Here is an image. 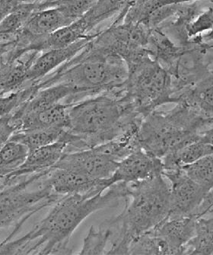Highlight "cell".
Instances as JSON below:
<instances>
[{"mask_svg":"<svg viewBox=\"0 0 213 255\" xmlns=\"http://www.w3.org/2000/svg\"><path fill=\"white\" fill-rule=\"evenodd\" d=\"M68 129L62 128H43L31 130H18L14 133L10 140L21 142L29 150L55 143L60 140L67 142Z\"/></svg>","mask_w":213,"mask_h":255,"instance_id":"cell-18","label":"cell"},{"mask_svg":"<svg viewBox=\"0 0 213 255\" xmlns=\"http://www.w3.org/2000/svg\"><path fill=\"white\" fill-rule=\"evenodd\" d=\"M163 170L161 158L139 148L119 162L109 182L110 186L119 182H137L162 174Z\"/></svg>","mask_w":213,"mask_h":255,"instance_id":"cell-11","label":"cell"},{"mask_svg":"<svg viewBox=\"0 0 213 255\" xmlns=\"http://www.w3.org/2000/svg\"><path fill=\"white\" fill-rule=\"evenodd\" d=\"M2 176H0V180L2 179Z\"/></svg>","mask_w":213,"mask_h":255,"instance_id":"cell-34","label":"cell"},{"mask_svg":"<svg viewBox=\"0 0 213 255\" xmlns=\"http://www.w3.org/2000/svg\"><path fill=\"white\" fill-rule=\"evenodd\" d=\"M127 197L126 184L116 183L94 197L66 195L60 197L47 216L20 239L12 240L15 255L72 254L71 236L89 216L104 209L116 207Z\"/></svg>","mask_w":213,"mask_h":255,"instance_id":"cell-1","label":"cell"},{"mask_svg":"<svg viewBox=\"0 0 213 255\" xmlns=\"http://www.w3.org/2000/svg\"><path fill=\"white\" fill-rule=\"evenodd\" d=\"M127 197L121 213L105 222L110 228L111 247L106 255H128L135 238L168 219L171 210L170 186L163 174L126 184Z\"/></svg>","mask_w":213,"mask_h":255,"instance_id":"cell-2","label":"cell"},{"mask_svg":"<svg viewBox=\"0 0 213 255\" xmlns=\"http://www.w3.org/2000/svg\"><path fill=\"white\" fill-rule=\"evenodd\" d=\"M98 0H50L41 2L42 8L57 7L72 19L77 20L96 5Z\"/></svg>","mask_w":213,"mask_h":255,"instance_id":"cell-26","label":"cell"},{"mask_svg":"<svg viewBox=\"0 0 213 255\" xmlns=\"http://www.w3.org/2000/svg\"><path fill=\"white\" fill-rule=\"evenodd\" d=\"M75 21L57 7H49L33 13L22 29L31 37H41L58 31Z\"/></svg>","mask_w":213,"mask_h":255,"instance_id":"cell-16","label":"cell"},{"mask_svg":"<svg viewBox=\"0 0 213 255\" xmlns=\"http://www.w3.org/2000/svg\"><path fill=\"white\" fill-rule=\"evenodd\" d=\"M128 77L129 68L119 58L95 57L82 60L37 84L43 88L64 83L77 89L85 97L121 89Z\"/></svg>","mask_w":213,"mask_h":255,"instance_id":"cell-5","label":"cell"},{"mask_svg":"<svg viewBox=\"0 0 213 255\" xmlns=\"http://www.w3.org/2000/svg\"><path fill=\"white\" fill-rule=\"evenodd\" d=\"M181 168L207 193L213 191V155L204 157Z\"/></svg>","mask_w":213,"mask_h":255,"instance_id":"cell-22","label":"cell"},{"mask_svg":"<svg viewBox=\"0 0 213 255\" xmlns=\"http://www.w3.org/2000/svg\"><path fill=\"white\" fill-rule=\"evenodd\" d=\"M39 89L37 84L28 85L19 90L0 96V118L11 115Z\"/></svg>","mask_w":213,"mask_h":255,"instance_id":"cell-25","label":"cell"},{"mask_svg":"<svg viewBox=\"0 0 213 255\" xmlns=\"http://www.w3.org/2000/svg\"><path fill=\"white\" fill-rule=\"evenodd\" d=\"M196 216L167 219L152 230L165 241L171 255H185L187 246L196 234Z\"/></svg>","mask_w":213,"mask_h":255,"instance_id":"cell-14","label":"cell"},{"mask_svg":"<svg viewBox=\"0 0 213 255\" xmlns=\"http://www.w3.org/2000/svg\"><path fill=\"white\" fill-rule=\"evenodd\" d=\"M46 181L52 191L61 197L73 194L94 197L110 187L109 179H94L84 174L55 167L48 171Z\"/></svg>","mask_w":213,"mask_h":255,"instance_id":"cell-10","label":"cell"},{"mask_svg":"<svg viewBox=\"0 0 213 255\" xmlns=\"http://www.w3.org/2000/svg\"><path fill=\"white\" fill-rule=\"evenodd\" d=\"M70 105L71 104L61 102L48 109L27 114L15 122L17 131L52 128L68 129Z\"/></svg>","mask_w":213,"mask_h":255,"instance_id":"cell-15","label":"cell"},{"mask_svg":"<svg viewBox=\"0 0 213 255\" xmlns=\"http://www.w3.org/2000/svg\"><path fill=\"white\" fill-rule=\"evenodd\" d=\"M128 255H167L171 254L165 241L152 230L139 235L132 241Z\"/></svg>","mask_w":213,"mask_h":255,"instance_id":"cell-21","label":"cell"},{"mask_svg":"<svg viewBox=\"0 0 213 255\" xmlns=\"http://www.w3.org/2000/svg\"><path fill=\"white\" fill-rule=\"evenodd\" d=\"M110 237L111 231L106 225H102L98 230L91 227L83 240V247L78 255H106V245L110 242Z\"/></svg>","mask_w":213,"mask_h":255,"instance_id":"cell-23","label":"cell"},{"mask_svg":"<svg viewBox=\"0 0 213 255\" xmlns=\"http://www.w3.org/2000/svg\"><path fill=\"white\" fill-rule=\"evenodd\" d=\"M48 171L0 187V230L12 225L21 228L32 215L55 204L61 197L52 191L46 181Z\"/></svg>","mask_w":213,"mask_h":255,"instance_id":"cell-6","label":"cell"},{"mask_svg":"<svg viewBox=\"0 0 213 255\" xmlns=\"http://www.w3.org/2000/svg\"><path fill=\"white\" fill-rule=\"evenodd\" d=\"M162 174L170 182L171 210L168 219L196 216L209 193L191 179L181 168L165 170Z\"/></svg>","mask_w":213,"mask_h":255,"instance_id":"cell-8","label":"cell"},{"mask_svg":"<svg viewBox=\"0 0 213 255\" xmlns=\"http://www.w3.org/2000/svg\"><path fill=\"white\" fill-rule=\"evenodd\" d=\"M185 255H213V216L197 217L196 234L187 246Z\"/></svg>","mask_w":213,"mask_h":255,"instance_id":"cell-19","label":"cell"},{"mask_svg":"<svg viewBox=\"0 0 213 255\" xmlns=\"http://www.w3.org/2000/svg\"><path fill=\"white\" fill-rule=\"evenodd\" d=\"M3 54H4L3 52H2V50H0V56H2V55H3Z\"/></svg>","mask_w":213,"mask_h":255,"instance_id":"cell-33","label":"cell"},{"mask_svg":"<svg viewBox=\"0 0 213 255\" xmlns=\"http://www.w3.org/2000/svg\"><path fill=\"white\" fill-rule=\"evenodd\" d=\"M18 4L36 3L39 2V0H14Z\"/></svg>","mask_w":213,"mask_h":255,"instance_id":"cell-31","label":"cell"},{"mask_svg":"<svg viewBox=\"0 0 213 255\" xmlns=\"http://www.w3.org/2000/svg\"><path fill=\"white\" fill-rule=\"evenodd\" d=\"M68 130L77 135V151L92 149L121 136L144 118L123 96L104 92L71 104Z\"/></svg>","mask_w":213,"mask_h":255,"instance_id":"cell-3","label":"cell"},{"mask_svg":"<svg viewBox=\"0 0 213 255\" xmlns=\"http://www.w3.org/2000/svg\"><path fill=\"white\" fill-rule=\"evenodd\" d=\"M91 39L92 37L89 36L68 47L52 49L37 56L27 73V86L40 83L47 74L60 67L63 63L71 60L79 52L89 46Z\"/></svg>","mask_w":213,"mask_h":255,"instance_id":"cell-13","label":"cell"},{"mask_svg":"<svg viewBox=\"0 0 213 255\" xmlns=\"http://www.w3.org/2000/svg\"><path fill=\"white\" fill-rule=\"evenodd\" d=\"M129 0H98L83 18L89 24V29L102 21L110 18L126 5Z\"/></svg>","mask_w":213,"mask_h":255,"instance_id":"cell-24","label":"cell"},{"mask_svg":"<svg viewBox=\"0 0 213 255\" xmlns=\"http://www.w3.org/2000/svg\"><path fill=\"white\" fill-rule=\"evenodd\" d=\"M168 113L153 112L139 128V145L145 152L163 158L168 154L200 139V130L209 124L194 105L184 101Z\"/></svg>","mask_w":213,"mask_h":255,"instance_id":"cell-4","label":"cell"},{"mask_svg":"<svg viewBox=\"0 0 213 255\" xmlns=\"http://www.w3.org/2000/svg\"><path fill=\"white\" fill-rule=\"evenodd\" d=\"M18 128L11 121V115L0 118V149L11 139Z\"/></svg>","mask_w":213,"mask_h":255,"instance_id":"cell-29","label":"cell"},{"mask_svg":"<svg viewBox=\"0 0 213 255\" xmlns=\"http://www.w3.org/2000/svg\"><path fill=\"white\" fill-rule=\"evenodd\" d=\"M200 139L203 142H207L213 145V128L202 131L200 133Z\"/></svg>","mask_w":213,"mask_h":255,"instance_id":"cell-30","label":"cell"},{"mask_svg":"<svg viewBox=\"0 0 213 255\" xmlns=\"http://www.w3.org/2000/svg\"><path fill=\"white\" fill-rule=\"evenodd\" d=\"M198 0H142L138 5L135 15L136 22H142L155 10L167 5H175Z\"/></svg>","mask_w":213,"mask_h":255,"instance_id":"cell-28","label":"cell"},{"mask_svg":"<svg viewBox=\"0 0 213 255\" xmlns=\"http://www.w3.org/2000/svg\"><path fill=\"white\" fill-rule=\"evenodd\" d=\"M172 80L168 72L149 57L136 60L129 68V77L124 85V96L132 108L145 118L161 105L179 102L173 96Z\"/></svg>","mask_w":213,"mask_h":255,"instance_id":"cell-7","label":"cell"},{"mask_svg":"<svg viewBox=\"0 0 213 255\" xmlns=\"http://www.w3.org/2000/svg\"><path fill=\"white\" fill-rule=\"evenodd\" d=\"M213 28V8L209 7L193 18L186 25V31L189 37L197 38L204 33L210 32Z\"/></svg>","mask_w":213,"mask_h":255,"instance_id":"cell-27","label":"cell"},{"mask_svg":"<svg viewBox=\"0 0 213 255\" xmlns=\"http://www.w3.org/2000/svg\"><path fill=\"white\" fill-rule=\"evenodd\" d=\"M210 155H213V145L197 139L162 158L163 171L182 168Z\"/></svg>","mask_w":213,"mask_h":255,"instance_id":"cell-17","label":"cell"},{"mask_svg":"<svg viewBox=\"0 0 213 255\" xmlns=\"http://www.w3.org/2000/svg\"><path fill=\"white\" fill-rule=\"evenodd\" d=\"M204 38L209 41H213V28L210 32L207 33L204 35Z\"/></svg>","mask_w":213,"mask_h":255,"instance_id":"cell-32","label":"cell"},{"mask_svg":"<svg viewBox=\"0 0 213 255\" xmlns=\"http://www.w3.org/2000/svg\"><path fill=\"white\" fill-rule=\"evenodd\" d=\"M119 162L99 146L85 150L66 152L55 168L70 170L94 179L111 178Z\"/></svg>","mask_w":213,"mask_h":255,"instance_id":"cell-9","label":"cell"},{"mask_svg":"<svg viewBox=\"0 0 213 255\" xmlns=\"http://www.w3.org/2000/svg\"><path fill=\"white\" fill-rule=\"evenodd\" d=\"M67 146L68 144L66 141L60 140L55 143L29 150L22 165L8 176L0 180V187L8 185L21 178L54 168L66 152Z\"/></svg>","mask_w":213,"mask_h":255,"instance_id":"cell-12","label":"cell"},{"mask_svg":"<svg viewBox=\"0 0 213 255\" xmlns=\"http://www.w3.org/2000/svg\"><path fill=\"white\" fill-rule=\"evenodd\" d=\"M28 152L29 149L24 144L8 141L0 149V176L5 178L18 169L28 156Z\"/></svg>","mask_w":213,"mask_h":255,"instance_id":"cell-20","label":"cell"}]
</instances>
